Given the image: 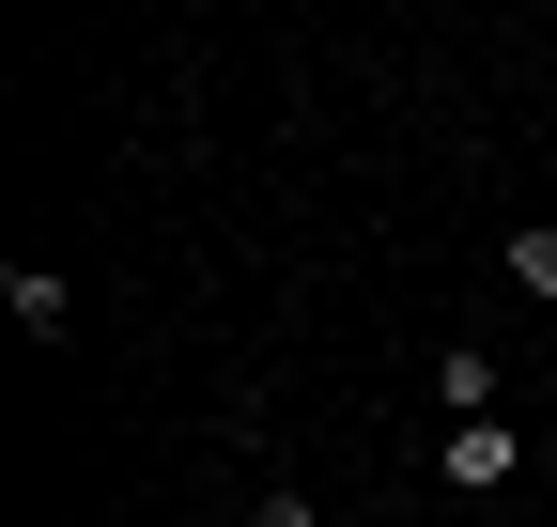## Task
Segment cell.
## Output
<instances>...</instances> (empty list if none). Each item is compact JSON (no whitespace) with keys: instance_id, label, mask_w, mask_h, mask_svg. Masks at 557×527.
<instances>
[{"instance_id":"6da1fadb","label":"cell","mask_w":557,"mask_h":527,"mask_svg":"<svg viewBox=\"0 0 557 527\" xmlns=\"http://www.w3.org/2000/svg\"><path fill=\"white\" fill-rule=\"evenodd\" d=\"M434 466H449V497H511V481H527V434H511V419H449Z\"/></svg>"},{"instance_id":"277c9868","label":"cell","mask_w":557,"mask_h":527,"mask_svg":"<svg viewBox=\"0 0 557 527\" xmlns=\"http://www.w3.org/2000/svg\"><path fill=\"white\" fill-rule=\"evenodd\" d=\"M496 264H511L527 295H557V218H511V248H496Z\"/></svg>"},{"instance_id":"3957f363","label":"cell","mask_w":557,"mask_h":527,"mask_svg":"<svg viewBox=\"0 0 557 527\" xmlns=\"http://www.w3.org/2000/svg\"><path fill=\"white\" fill-rule=\"evenodd\" d=\"M434 419H496V342H434Z\"/></svg>"},{"instance_id":"5b68a950","label":"cell","mask_w":557,"mask_h":527,"mask_svg":"<svg viewBox=\"0 0 557 527\" xmlns=\"http://www.w3.org/2000/svg\"><path fill=\"white\" fill-rule=\"evenodd\" d=\"M248 527H325V512H310L295 481H263V497H248Z\"/></svg>"},{"instance_id":"7a4b0ae2","label":"cell","mask_w":557,"mask_h":527,"mask_svg":"<svg viewBox=\"0 0 557 527\" xmlns=\"http://www.w3.org/2000/svg\"><path fill=\"white\" fill-rule=\"evenodd\" d=\"M0 326H16V342H62V326H78V280H62V264H0Z\"/></svg>"}]
</instances>
